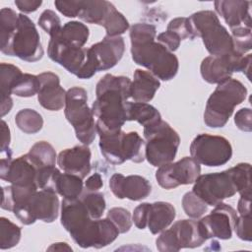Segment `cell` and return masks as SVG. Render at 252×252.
<instances>
[{"label": "cell", "mask_w": 252, "mask_h": 252, "mask_svg": "<svg viewBox=\"0 0 252 252\" xmlns=\"http://www.w3.org/2000/svg\"><path fill=\"white\" fill-rule=\"evenodd\" d=\"M131 80L125 76L105 74L96 84L95 100L92 104L98 136L119 132L126 120Z\"/></svg>", "instance_id": "1"}, {"label": "cell", "mask_w": 252, "mask_h": 252, "mask_svg": "<svg viewBox=\"0 0 252 252\" xmlns=\"http://www.w3.org/2000/svg\"><path fill=\"white\" fill-rule=\"evenodd\" d=\"M60 214L61 224L82 248L105 247L119 235L117 227L108 218L93 219L79 198L63 199Z\"/></svg>", "instance_id": "2"}, {"label": "cell", "mask_w": 252, "mask_h": 252, "mask_svg": "<svg viewBox=\"0 0 252 252\" xmlns=\"http://www.w3.org/2000/svg\"><path fill=\"white\" fill-rule=\"evenodd\" d=\"M246 96V87L236 79L229 78L218 84L206 103L205 124L211 128L223 127L232 115L235 106L243 102Z\"/></svg>", "instance_id": "3"}, {"label": "cell", "mask_w": 252, "mask_h": 252, "mask_svg": "<svg viewBox=\"0 0 252 252\" xmlns=\"http://www.w3.org/2000/svg\"><path fill=\"white\" fill-rule=\"evenodd\" d=\"M188 20L194 38H202L211 56H223L233 52L231 35L220 24L216 12L198 11L188 17Z\"/></svg>", "instance_id": "4"}, {"label": "cell", "mask_w": 252, "mask_h": 252, "mask_svg": "<svg viewBox=\"0 0 252 252\" xmlns=\"http://www.w3.org/2000/svg\"><path fill=\"white\" fill-rule=\"evenodd\" d=\"M131 55L136 64L148 69L158 80L173 79L179 69L176 55L156 39L131 43Z\"/></svg>", "instance_id": "5"}, {"label": "cell", "mask_w": 252, "mask_h": 252, "mask_svg": "<svg viewBox=\"0 0 252 252\" xmlns=\"http://www.w3.org/2000/svg\"><path fill=\"white\" fill-rule=\"evenodd\" d=\"M145 158L150 164L159 167L172 162L180 144L178 133L165 121L144 128Z\"/></svg>", "instance_id": "6"}, {"label": "cell", "mask_w": 252, "mask_h": 252, "mask_svg": "<svg viewBox=\"0 0 252 252\" xmlns=\"http://www.w3.org/2000/svg\"><path fill=\"white\" fill-rule=\"evenodd\" d=\"M64 114L73 126L77 139L86 146L91 145L96 135L94 117L88 105V94L84 88L72 87L66 92Z\"/></svg>", "instance_id": "7"}, {"label": "cell", "mask_w": 252, "mask_h": 252, "mask_svg": "<svg viewBox=\"0 0 252 252\" xmlns=\"http://www.w3.org/2000/svg\"><path fill=\"white\" fill-rule=\"evenodd\" d=\"M144 140L136 131L119 132L99 136V149L103 158L112 164H121L126 160L140 163L145 159Z\"/></svg>", "instance_id": "8"}, {"label": "cell", "mask_w": 252, "mask_h": 252, "mask_svg": "<svg viewBox=\"0 0 252 252\" xmlns=\"http://www.w3.org/2000/svg\"><path fill=\"white\" fill-rule=\"evenodd\" d=\"M2 53L16 56L26 62H36L43 56L39 33L33 22L26 15L19 14L17 28Z\"/></svg>", "instance_id": "9"}, {"label": "cell", "mask_w": 252, "mask_h": 252, "mask_svg": "<svg viewBox=\"0 0 252 252\" xmlns=\"http://www.w3.org/2000/svg\"><path fill=\"white\" fill-rule=\"evenodd\" d=\"M59 206L56 193L40 189L18 204L13 213L26 225L32 224L37 220L49 223L58 218Z\"/></svg>", "instance_id": "10"}, {"label": "cell", "mask_w": 252, "mask_h": 252, "mask_svg": "<svg viewBox=\"0 0 252 252\" xmlns=\"http://www.w3.org/2000/svg\"><path fill=\"white\" fill-rule=\"evenodd\" d=\"M206 240L199 220H180L160 232L156 246L160 252H176L182 248L199 247Z\"/></svg>", "instance_id": "11"}, {"label": "cell", "mask_w": 252, "mask_h": 252, "mask_svg": "<svg viewBox=\"0 0 252 252\" xmlns=\"http://www.w3.org/2000/svg\"><path fill=\"white\" fill-rule=\"evenodd\" d=\"M252 55H241L232 52L223 56H208L202 60L201 76L209 84H220L231 78L234 72H243L250 79Z\"/></svg>", "instance_id": "12"}, {"label": "cell", "mask_w": 252, "mask_h": 252, "mask_svg": "<svg viewBox=\"0 0 252 252\" xmlns=\"http://www.w3.org/2000/svg\"><path fill=\"white\" fill-rule=\"evenodd\" d=\"M125 43L122 36L105 35L99 42L88 48L87 65L79 79H90L96 72L113 68L122 58Z\"/></svg>", "instance_id": "13"}, {"label": "cell", "mask_w": 252, "mask_h": 252, "mask_svg": "<svg viewBox=\"0 0 252 252\" xmlns=\"http://www.w3.org/2000/svg\"><path fill=\"white\" fill-rule=\"evenodd\" d=\"M190 155L198 163L216 167L230 160L232 147L229 141L222 136L202 133L193 139L190 145Z\"/></svg>", "instance_id": "14"}, {"label": "cell", "mask_w": 252, "mask_h": 252, "mask_svg": "<svg viewBox=\"0 0 252 252\" xmlns=\"http://www.w3.org/2000/svg\"><path fill=\"white\" fill-rule=\"evenodd\" d=\"M192 191L212 207L237 193L229 168L220 172L200 174L194 182Z\"/></svg>", "instance_id": "15"}, {"label": "cell", "mask_w": 252, "mask_h": 252, "mask_svg": "<svg viewBox=\"0 0 252 252\" xmlns=\"http://www.w3.org/2000/svg\"><path fill=\"white\" fill-rule=\"evenodd\" d=\"M42 167L29 153L13 159L12 156L2 157L0 160V177L14 185L36 186V176Z\"/></svg>", "instance_id": "16"}, {"label": "cell", "mask_w": 252, "mask_h": 252, "mask_svg": "<svg viewBox=\"0 0 252 252\" xmlns=\"http://www.w3.org/2000/svg\"><path fill=\"white\" fill-rule=\"evenodd\" d=\"M200 173V163L191 157H184L176 162L159 166L156 171V179L160 187L169 190L179 185L193 184Z\"/></svg>", "instance_id": "17"}, {"label": "cell", "mask_w": 252, "mask_h": 252, "mask_svg": "<svg viewBox=\"0 0 252 252\" xmlns=\"http://www.w3.org/2000/svg\"><path fill=\"white\" fill-rule=\"evenodd\" d=\"M237 217L236 211L231 206L220 202L215 206L209 215L202 218L199 223L206 239L226 240L232 236Z\"/></svg>", "instance_id": "18"}, {"label": "cell", "mask_w": 252, "mask_h": 252, "mask_svg": "<svg viewBox=\"0 0 252 252\" xmlns=\"http://www.w3.org/2000/svg\"><path fill=\"white\" fill-rule=\"evenodd\" d=\"M109 188L116 198L131 201H141L152 191L150 181L136 174L124 176L121 173H114L109 179Z\"/></svg>", "instance_id": "19"}, {"label": "cell", "mask_w": 252, "mask_h": 252, "mask_svg": "<svg viewBox=\"0 0 252 252\" xmlns=\"http://www.w3.org/2000/svg\"><path fill=\"white\" fill-rule=\"evenodd\" d=\"M38 79L40 81V89L37 94L39 104L51 111H58L65 106L66 92L60 85L59 77L52 72L40 73Z\"/></svg>", "instance_id": "20"}, {"label": "cell", "mask_w": 252, "mask_h": 252, "mask_svg": "<svg viewBox=\"0 0 252 252\" xmlns=\"http://www.w3.org/2000/svg\"><path fill=\"white\" fill-rule=\"evenodd\" d=\"M92 153L88 146H75L65 149L57 156V164L66 173L75 174L82 179L91 172Z\"/></svg>", "instance_id": "21"}, {"label": "cell", "mask_w": 252, "mask_h": 252, "mask_svg": "<svg viewBox=\"0 0 252 252\" xmlns=\"http://www.w3.org/2000/svg\"><path fill=\"white\" fill-rule=\"evenodd\" d=\"M216 12L224 20L230 29L245 27L251 29L250 1L219 0L215 1Z\"/></svg>", "instance_id": "22"}, {"label": "cell", "mask_w": 252, "mask_h": 252, "mask_svg": "<svg viewBox=\"0 0 252 252\" xmlns=\"http://www.w3.org/2000/svg\"><path fill=\"white\" fill-rule=\"evenodd\" d=\"M160 87L159 80L151 72L136 69L130 87V97L137 102L151 101Z\"/></svg>", "instance_id": "23"}, {"label": "cell", "mask_w": 252, "mask_h": 252, "mask_svg": "<svg viewBox=\"0 0 252 252\" xmlns=\"http://www.w3.org/2000/svg\"><path fill=\"white\" fill-rule=\"evenodd\" d=\"M89 35V28L85 24L71 21L64 24L58 32L50 36V39L67 46L83 48L88 41Z\"/></svg>", "instance_id": "24"}, {"label": "cell", "mask_w": 252, "mask_h": 252, "mask_svg": "<svg viewBox=\"0 0 252 252\" xmlns=\"http://www.w3.org/2000/svg\"><path fill=\"white\" fill-rule=\"evenodd\" d=\"M175 208L168 202L158 201L150 205L148 217V228L153 234L160 233L174 220Z\"/></svg>", "instance_id": "25"}, {"label": "cell", "mask_w": 252, "mask_h": 252, "mask_svg": "<svg viewBox=\"0 0 252 252\" xmlns=\"http://www.w3.org/2000/svg\"><path fill=\"white\" fill-rule=\"evenodd\" d=\"M115 6L106 0H81V9L78 17L89 24L103 26Z\"/></svg>", "instance_id": "26"}, {"label": "cell", "mask_w": 252, "mask_h": 252, "mask_svg": "<svg viewBox=\"0 0 252 252\" xmlns=\"http://www.w3.org/2000/svg\"><path fill=\"white\" fill-rule=\"evenodd\" d=\"M126 120L137 121L139 124L146 127L156 125L161 121L159 111L148 102H131L127 101L126 105Z\"/></svg>", "instance_id": "27"}, {"label": "cell", "mask_w": 252, "mask_h": 252, "mask_svg": "<svg viewBox=\"0 0 252 252\" xmlns=\"http://www.w3.org/2000/svg\"><path fill=\"white\" fill-rule=\"evenodd\" d=\"M84 191L83 179L75 174L61 173L58 175L55 184V193L63 197V199H78Z\"/></svg>", "instance_id": "28"}, {"label": "cell", "mask_w": 252, "mask_h": 252, "mask_svg": "<svg viewBox=\"0 0 252 252\" xmlns=\"http://www.w3.org/2000/svg\"><path fill=\"white\" fill-rule=\"evenodd\" d=\"M15 123L22 132L26 134H35L41 130L43 119L34 109L24 108L15 115Z\"/></svg>", "instance_id": "29"}, {"label": "cell", "mask_w": 252, "mask_h": 252, "mask_svg": "<svg viewBox=\"0 0 252 252\" xmlns=\"http://www.w3.org/2000/svg\"><path fill=\"white\" fill-rule=\"evenodd\" d=\"M19 14L11 8L0 10V49L1 52L7 47L18 25Z\"/></svg>", "instance_id": "30"}, {"label": "cell", "mask_w": 252, "mask_h": 252, "mask_svg": "<svg viewBox=\"0 0 252 252\" xmlns=\"http://www.w3.org/2000/svg\"><path fill=\"white\" fill-rule=\"evenodd\" d=\"M40 81L38 76L23 73L12 87L11 94L20 97H31L38 94Z\"/></svg>", "instance_id": "31"}, {"label": "cell", "mask_w": 252, "mask_h": 252, "mask_svg": "<svg viewBox=\"0 0 252 252\" xmlns=\"http://www.w3.org/2000/svg\"><path fill=\"white\" fill-rule=\"evenodd\" d=\"M232 179L240 197L251 198L250 163L240 162L229 168Z\"/></svg>", "instance_id": "32"}, {"label": "cell", "mask_w": 252, "mask_h": 252, "mask_svg": "<svg viewBox=\"0 0 252 252\" xmlns=\"http://www.w3.org/2000/svg\"><path fill=\"white\" fill-rule=\"evenodd\" d=\"M22 235V229L7 218H0V249H10L16 246Z\"/></svg>", "instance_id": "33"}, {"label": "cell", "mask_w": 252, "mask_h": 252, "mask_svg": "<svg viewBox=\"0 0 252 252\" xmlns=\"http://www.w3.org/2000/svg\"><path fill=\"white\" fill-rule=\"evenodd\" d=\"M22 74L23 72L17 66L9 63H1L0 65L1 98L11 97L12 87Z\"/></svg>", "instance_id": "34"}, {"label": "cell", "mask_w": 252, "mask_h": 252, "mask_svg": "<svg viewBox=\"0 0 252 252\" xmlns=\"http://www.w3.org/2000/svg\"><path fill=\"white\" fill-rule=\"evenodd\" d=\"M29 154L41 165V166H55L57 162V155L52 147L46 141L36 142L31 149Z\"/></svg>", "instance_id": "35"}, {"label": "cell", "mask_w": 252, "mask_h": 252, "mask_svg": "<svg viewBox=\"0 0 252 252\" xmlns=\"http://www.w3.org/2000/svg\"><path fill=\"white\" fill-rule=\"evenodd\" d=\"M79 199L83 202L86 209L88 210L90 216L93 219H100L104 213L106 203L104 200V196L100 192H88L85 191L79 197Z\"/></svg>", "instance_id": "36"}, {"label": "cell", "mask_w": 252, "mask_h": 252, "mask_svg": "<svg viewBox=\"0 0 252 252\" xmlns=\"http://www.w3.org/2000/svg\"><path fill=\"white\" fill-rule=\"evenodd\" d=\"M231 38L233 51L244 55L252 48V32L251 29L245 27H237L231 29Z\"/></svg>", "instance_id": "37"}, {"label": "cell", "mask_w": 252, "mask_h": 252, "mask_svg": "<svg viewBox=\"0 0 252 252\" xmlns=\"http://www.w3.org/2000/svg\"><path fill=\"white\" fill-rule=\"evenodd\" d=\"M106 35L110 37L120 36L129 29V22L116 8L109 14L103 26Z\"/></svg>", "instance_id": "38"}, {"label": "cell", "mask_w": 252, "mask_h": 252, "mask_svg": "<svg viewBox=\"0 0 252 252\" xmlns=\"http://www.w3.org/2000/svg\"><path fill=\"white\" fill-rule=\"evenodd\" d=\"M182 208L185 214L191 219H199L208 211V205L193 191L184 194Z\"/></svg>", "instance_id": "39"}, {"label": "cell", "mask_w": 252, "mask_h": 252, "mask_svg": "<svg viewBox=\"0 0 252 252\" xmlns=\"http://www.w3.org/2000/svg\"><path fill=\"white\" fill-rule=\"evenodd\" d=\"M106 218H108L117 227L119 233H126L132 226V216L130 212L124 208L115 207L107 212Z\"/></svg>", "instance_id": "40"}, {"label": "cell", "mask_w": 252, "mask_h": 252, "mask_svg": "<svg viewBox=\"0 0 252 252\" xmlns=\"http://www.w3.org/2000/svg\"><path fill=\"white\" fill-rule=\"evenodd\" d=\"M131 43H139L157 37V28L154 25L146 23H137L130 28Z\"/></svg>", "instance_id": "41"}, {"label": "cell", "mask_w": 252, "mask_h": 252, "mask_svg": "<svg viewBox=\"0 0 252 252\" xmlns=\"http://www.w3.org/2000/svg\"><path fill=\"white\" fill-rule=\"evenodd\" d=\"M38 26L47 33L49 36L54 35L58 32L62 27L61 20L57 14L52 10H44L38 18Z\"/></svg>", "instance_id": "42"}, {"label": "cell", "mask_w": 252, "mask_h": 252, "mask_svg": "<svg viewBox=\"0 0 252 252\" xmlns=\"http://www.w3.org/2000/svg\"><path fill=\"white\" fill-rule=\"evenodd\" d=\"M166 31L174 32L175 34L178 35V37L181 40L194 39L188 17H178V18L172 19L168 23Z\"/></svg>", "instance_id": "43"}, {"label": "cell", "mask_w": 252, "mask_h": 252, "mask_svg": "<svg viewBox=\"0 0 252 252\" xmlns=\"http://www.w3.org/2000/svg\"><path fill=\"white\" fill-rule=\"evenodd\" d=\"M233 230L241 240L251 241V216H238Z\"/></svg>", "instance_id": "44"}, {"label": "cell", "mask_w": 252, "mask_h": 252, "mask_svg": "<svg viewBox=\"0 0 252 252\" xmlns=\"http://www.w3.org/2000/svg\"><path fill=\"white\" fill-rule=\"evenodd\" d=\"M150 203H142L138 205L133 212L132 220L137 228L145 229L148 225V217L150 210Z\"/></svg>", "instance_id": "45"}, {"label": "cell", "mask_w": 252, "mask_h": 252, "mask_svg": "<svg viewBox=\"0 0 252 252\" xmlns=\"http://www.w3.org/2000/svg\"><path fill=\"white\" fill-rule=\"evenodd\" d=\"M234 123L237 128L244 132L252 131V111L250 108L245 107L239 109L234 115Z\"/></svg>", "instance_id": "46"}, {"label": "cell", "mask_w": 252, "mask_h": 252, "mask_svg": "<svg viewBox=\"0 0 252 252\" xmlns=\"http://www.w3.org/2000/svg\"><path fill=\"white\" fill-rule=\"evenodd\" d=\"M56 9L68 18L78 17L81 9V0L79 1H61L56 0L54 2Z\"/></svg>", "instance_id": "47"}, {"label": "cell", "mask_w": 252, "mask_h": 252, "mask_svg": "<svg viewBox=\"0 0 252 252\" xmlns=\"http://www.w3.org/2000/svg\"><path fill=\"white\" fill-rule=\"evenodd\" d=\"M156 38L158 42L162 44L170 52H174L175 50H177L181 42V39L178 37V35L169 31L160 32Z\"/></svg>", "instance_id": "48"}, {"label": "cell", "mask_w": 252, "mask_h": 252, "mask_svg": "<svg viewBox=\"0 0 252 252\" xmlns=\"http://www.w3.org/2000/svg\"><path fill=\"white\" fill-rule=\"evenodd\" d=\"M1 133H2V137H1V155H2V157L11 156L12 152L9 148V144H10V141H11L10 129H9L7 123L4 120L1 121Z\"/></svg>", "instance_id": "49"}, {"label": "cell", "mask_w": 252, "mask_h": 252, "mask_svg": "<svg viewBox=\"0 0 252 252\" xmlns=\"http://www.w3.org/2000/svg\"><path fill=\"white\" fill-rule=\"evenodd\" d=\"M84 185H85V191L97 192L102 188L103 180L99 173L94 172L87 178Z\"/></svg>", "instance_id": "50"}, {"label": "cell", "mask_w": 252, "mask_h": 252, "mask_svg": "<svg viewBox=\"0 0 252 252\" xmlns=\"http://www.w3.org/2000/svg\"><path fill=\"white\" fill-rule=\"evenodd\" d=\"M42 4V1L38 0H16L15 5L17 8L26 14L36 11Z\"/></svg>", "instance_id": "51"}, {"label": "cell", "mask_w": 252, "mask_h": 252, "mask_svg": "<svg viewBox=\"0 0 252 252\" xmlns=\"http://www.w3.org/2000/svg\"><path fill=\"white\" fill-rule=\"evenodd\" d=\"M237 213H239V216H251V198L240 197L237 204Z\"/></svg>", "instance_id": "52"}, {"label": "cell", "mask_w": 252, "mask_h": 252, "mask_svg": "<svg viewBox=\"0 0 252 252\" xmlns=\"http://www.w3.org/2000/svg\"><path fill=\"white\" fill-rule=\"evenodd\" d=\"M13 106V99L12 97L8 98H1V116L3 117L6 115Z\"/></svg>", "instance_id": "53"}, {"label": "cell", "mask_w": 252, "mask_h": 252, "mask_svg": "<svg viewBox=\"0 0 252 252\" xmlns=\"http://www.w3.org/2000/svg\"><path fill=\"white\" fill-rule=\"evenodd\" d=\"M48 251H72L71 246H69L66 242H57L51 244L48 248Z\"/></svg>", "instance_id": "54"}]
</instances>
